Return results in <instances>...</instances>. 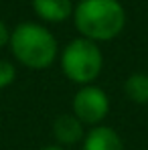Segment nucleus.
Returning <instances> with one entry per match:
<instances>
[{
  "instance_id": "nucleus-1",
  "label": "nucleus",
  "mask_w": 148,
  "mask_h": 150,
  "mask_svg": "<svg viewBox=\"0 0 148 150\" xmlns=\"http://www.w3.org/2000/svg\"><path fill=\"white\" fill-rule=\"evenodd\" d=\"M71 18L79 37L101 45L124 33L126 8L120 0H79Z\"/></svg>"
},
{
  "instance_id": "nucleus-2",
  "label": "nucleus",
  "mask_w": 148,
  "mask_h": 150,
  "mask_svg": "<svg viewBox=\"0 0 148 150\" xmlns=\"http://www.w3.org/2000/svg\"><path fill=\"white\" fill-rule=\"evenodd\" d=\"M10 53L18 65L30 71H45L59 59V43L55 35L41 23L26 21L10 30Z\"/></svg>"
},
{
  "instance_id": "nucleus-3",
  "label": "nucleus",
  "mask_w": 148,
  "mask_h": 150,
  "mask_svg": "<svg viewBox=\"0 0 148 150\" xmlns=\"http://www.w3.org/2000/svg\"><path fill=\"white\" fill-rule=\"evenodd\" d=\"M57 61H59L61 73L77 87L96 83V79L103 71V53L99 45L83 37L69 41L59 51Z\"/></svg>"
},
{
  "instance_id": "nucleus-4",
  "label": "nucleus",
  "mask_w": 148,
  "mask_h": 150,
  "mask_svg": "<svg viewBox=\"0 0 148 150\" xmlns=\"http://www.w3.org/2000/svg\"><path fill=\"white\" fill-rule=\"evenodd\" d=\"M110 110H112L110 96L106 93V89H101L96 83L81 85L73 93L71 114L85 128H93V126L103 124L106 118L110 116Z\"/></svg>"
},
{
  "instance_id": "nucleus-5",
  "label": "nucleus",
  "mask_w": 148,
  "mask_h": 150,
  "mask_svg": "<svg viewBox=\"0 0 148 150\" xmlns=\"http://www.w3.org/2000/svg\"><path fill=\"white\" fill-rule=\"evenodd\" d=\"M53 138H55V144L57 146H63V148H71V146H77L83 142L85 138V132L87 128L81 124L73 114H59L55 120H53Z\"/></svg>"
},
{
  "instance_id": "nucleus-6",
  "label": "nucleus",
  "mask_w": 148,
  "mask_h": 150,
  "mask_svg": "<svg viewBox=\"0 0 148 150\" xmlns=\"http://www.w3.org/2000/svg\"><path fill=\"white\" fill-rule=\"evenodd\" d=\"M81 150H126V146L116 128L108 124H99L93 128H87L85 138L81 142Z\"/></svg>"
},
{
  "instance_id": "nucleus-7",
  "label": "nucleus",
  "mask_w": 148,
  "mask_h": 150,
  "mask_svg": "<svg viewBox=\"0 0 148 150\" xmlns=\"http://www.w3.org/2000/svg\"><path fill=\"white\" fill-rule=\"evenodd\" d=\"M35 14L47 25H61L73 16L75 4L71 0H30Z\"/></svg>"
},
{
  "instance_id": "nucleus-8",
  "label": "nucleus",
  "mask_w": 148,
  "mask_h": 150,
  "mask_svg": "<svg viewBox=\"0 0 148 150\" xmlns=\"http://www.w3.org/2000/svg\"><path fill=\"white\" fill-rule=\"evenodd\" d=\"M124 96L136 105H148V73L136 71L124 81Z\"/></svg>"
},
{
  "instance_id": "nucleus-9",
  "label": "nucleus",
  "mask_w": 148,
  "mask_h": 150,
  "mask_svg": "<svg viewBox=\"0 0 148 150\" xmlns=\"http://www.w3.org/2000/svg\"><path fill=\"white\" fill-rule=\"evenodd\" d=\"M16 65L8 59H0V89H6L10 87L14 81H16Z\"/></svg>"
},
{
  "instance_id": "nucleus-10",
  "label": "nucleus",
  "mask_w": 148,
  "mask_h": 150,
  "mask_svg": "<svg viewBox=\"0 0 148 150\" xmlns=\"http://www.w3.org/2000/svg\"><path fill=\"white\" fill-rule=\"evenodd\" d=\"M8 43H10V28L0 18V49L2 47H8Z\"/></svg>"
},
{
  "instance_id": "nucleus-11",
  "label": "nucleus",
  "mask_w": 148,
  "mask_h": 150,
  "mask_svg": "<svg viewBox=\"0 0 148 150\" xmlns=\"http://www.w3.org/2000/svg\"><path fill=\"white\" fill-rule=\"evenodd\" d=\"M39 150H67V148L57 146V144H47V146H43V148H39Z\"/></svg>"
}]
</instances>
